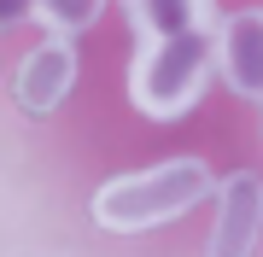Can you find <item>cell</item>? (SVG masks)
<instances>
[{"mask_svg": "<svg viewBox=\"0 0 263 257\" xmlns=\"http://www.w3.org/2000/svg\"><path fill=\"white\" fill-rule=\"evenodd\" d=\"M29 12H35L41 24H53L59 35L70 41V35H82V29L105 12V0H29Z\"/></svg>", "mask_w": 263, "mask_h": 257, "instance_id": "cell-7", "label": "cell"}, {"mask_svg": "<svg viewBox=\"0 0 263 257\" xmlns=\"http://www.w3.org/2000/svg\"><path fill=\"white\" fill-rule=\"evenodd\" d=\"M263 234V181L252 170L228 175L216 193V222H211V257H252Z\"/></svg>", "mask_w": 263, "mask_h": 257, "instance_id": "cell-3", "label": "cell"}, {"mask_svg": "<svg viewBox=\"0 0 263 257\" xmlns=\"http://www.w3.org/2000/svg\"><path fill=\"white\" fill-rule=\"evenodd\" d=\"M211 70H222L240 100H263V12H234L228 24H216Z\"/></svg>", "mask_w": 263, "mask_h": 257, "instance_id": "cell-4", "label": "cell"}, {"mask_svg": "<svg viewBox=\"0 0 263 257\" xmlns=\"http://www.w3.org/2000/svg\"><path fill=\"white\" fill-rule=\"evenodd\" d=\"M211 58H216V24L146 35L141 53H135V65H129V100H135V111L158 117V123L181 117L199 94H205Z\"/></svg>", "mask_w": 263, "mask_h": 257, "instance_id": "cell-2", "label": "cell"}, {"mask_svg": "<svg viewBox=\"0 0 263 257\" xmlns=\"http://www.w3.org/2000/svg\"><path fill=\"white\" fill-rule=\"evenodd\" d=\"M216 181H211V164L205 158H158L135 175H117L94 193V222L111 234H141V228H158V222H176L187 216L199 199H211Z\"/></svg>", "mask_w": 263, "mask_h": 257, "instance_id": "cell-1", "label": "cell"}, {"mask_svg": "<svg viewBox=\"0 0 263 257\" xmlns=\"http://www.w3.org/2000/svg\"><path fill=\"white\" fill-rule=\"evenodd\" d=\"M18 18H29V0H0V29L18 24Z\"/></svg>", "mask_w": 263, "mask_h": 257, "instance_id": "cell-8", "label": "cell"}, {"mask_svg": "<svg viewBox=\"0 0 263 257\" xmlns=\"http://www.w3.org/2000/svg\"><path fill=\"white\" fill-rule=\"evenodd\" d=\"M70 82H76V47L65 35L41 41V47L18 65V100L29 111H53V105L70 94Z\"/></svg>", "mask_w": 263, "mask_h": 257, "instance_id": "cell-5", "label": "cell"}, {"mask_svg": "<svg viewBox=\"0 0 263 257\" xmlns=\"http://www.w3.org/2000/svg\"><path fill=\"white\" fill-rule=\"evenodd\" d=\"M129 6V24L135 35H170V29H205L211 18V0H123Z\"/></svg>", "mask_w": 263, "mask_h": 257, "instance_id": "cell-6", "label": "cell"}]
</instances>
